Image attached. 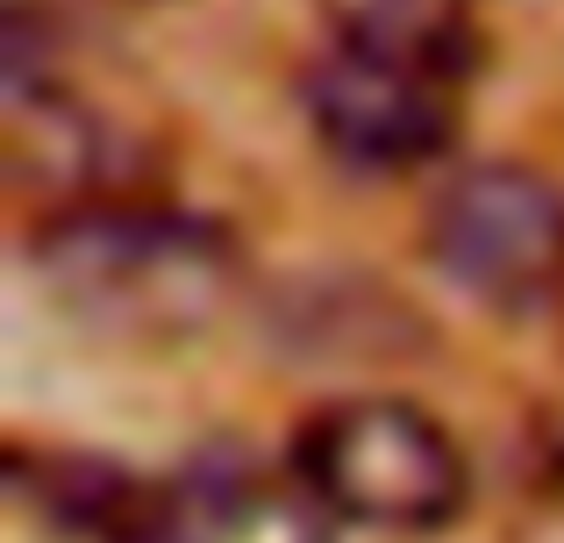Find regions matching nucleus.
<instances>
[{
  "instance_id": "nucleus-5",
  "label": "nucleus",
  "mask_w": 564,
  "mask_h": 543,
  "mask_svg": "<svg viewBox=\"0 0 564 543\" xmlns=\"http://www.w3.org/2000/svg\"><path fill=\"white\" fill-rule=\"evenodd\" d=\"M329 43L471 72V0H315Z\"/></svg>"
},
{
  "instance_id": "nucleus-3",
  "label": "nucleus",
  "mask_w": 564,
  "mask_h": 543,
  "mask_svg": "<svg viewBox=\"0 0 564 543\" xmlns=\"http://www.w3.org/2000/svg\"><path fill=\"white\" fill-rule=\"evenodd\" d=\"M429 265L494 315L564 301V186L514 158L457 165L422 215Z\"/></svg>"
},
{
  "instance_id": "nucleus-2",
  "label": "nucleus",
  "mask_w": 564,
  "mask_h": 543,
  "mask_svg": "<svg viewBox=\"0 0 564 543\" xmlns=\"http://www.w3.org/2000/svg\"><path fill=\"white\" fill-rule=\"evenodd\" d=\"M286 473L307 493V508L379 536H436L471 501L465 450L429 408L400 401V393L322 401L293 430Z\"/></svg>"
},
{
  "instance_id": "nucleus-6",
  "label": "nucleus",
  "mask_w": 564,
  "mask_h": 543,
  "mask_svg": "<svg viewBox=\"0 0 564 543\" xmlns=\"http://www.w3.org/2000/svg\"><path fill=\"white\" fill-rule=\"evenodd\" d=\"M500 543H564V508H551V515H529L522 530H508Z\"/></svg>"
},
{
  "instance_id": "nucleus-1",
  "label": "nucleus",
  "mask_w": 564,
  "mask_h": 543,
  "mask_svg": "<svg viewBox=\"0 0 564 543\" xmlns=\"http://www.w3.org/2000/svg\"><path fill=\"white\" fill-rule=\"evenodd\" d=\"M29 272L79 329L115 344H172L229 307L243 251L221 222L151 194H100L29 229Z\"/></svg>"
},
{
  "instance_id": "nucleus-4",
  "label": "nucleus",
  "mask_w": 564,
  "mask_h": 543,
  "mask_svg": "<svg viewBox=\"0 0 564 543\" xmlns=\"http://www.w3.org/2000/svg\"><path fill=\"white\" fill-rule=\"evenodd\" d=\"M465 79L471 72L457 65L322 43L301 72V108L329 158L358 172H414L451 151L465 122Z\"/></svg>"
}]
</instances>
